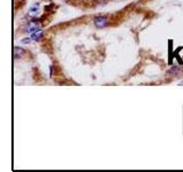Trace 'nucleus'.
<instances>
[{
    "label": "nucleus",
    "instance_id": "7ed1b4c3",
    "mask_svg": "<svg viewBox=\"0 0 183 172\" xmlns=\"http://www.w3.org/2000/svg\"><path fill=\"white\" fill-rule=\"evenodd\" d=\"M39 14V7L38 6H33L31 9H30V15H33V16H37Z\"/></svg>",
    "mask_w": 183,
    "mask_h": 172
},
{
    "label": "nucleus",
    "instance_id": "20e7f679",
    "mask_svg": "<svg viewBox=\"0 0 183 172\" xmlns=\"http://www.w3.org/2000/svg\"><path fill=\"white\" fill-rule=\"evenodd\" d=\"M30 42H31V40H30V38H24V40H22L23 44H30Z\"/></svg>",
    "mask_w": 183,
    "mask_h": 172
},
{
    "label": "nucleus",
    "instance_id": "f257e3e1",
    "mask_svg": "<svg viewBox=\"0 0 183 172\" xmlns=\"http://www.w3.org/2000/svg\"><path fill=\"white\" fill-rule=\"evenodd\" d=\"M108 23H109V21H108V19L105 16H97V17L94 19V25L96 28H99V29L105 28L108 25Z\"/></svg>",
    "mask_w": 183,
    "mask_h": 172
},
{
    "label": "nucleus",
    "instance_id": "f03ea898",
    "mask_svg": "<svg viewBox=\"0 0 183 172\" xmlns=\"http://www.w3.org/2000/svg\"><path fill=\"white\" fill-rule=\"evenodd\" d=\"M42 35H44L42 30H41V29H39V30H37V31H34L33 33H32L31 38L33 39V40H39V39L42 37Z\"/></svg>",
    "mask_w": 183,
    "mask_h": 172
}]
</instances>
